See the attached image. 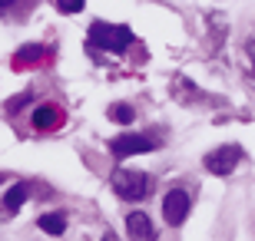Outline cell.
Returning a JSON list of instances; mask_svg holds the SVG:
<instances>
[{"instance_id":"obj_10","label":"cell","mask_w":255,"mask_h":241,"mask_svg":"<svg viewBox=\"0 0 255 241\" xmlns=\"http://www.w3.org/2000/svg\"><path fill=\"white\" fill-rule=\"evenodd\" d=\"M30 7H33V0H0V17H13V20H20Z\"/></svg>"},{"instance_id":"obj_5","label":"cell","mask_w":255,"mask_h":241,"mask_svg":"<svg viewBox=\"0 0 255 241\" xmlns=\"http://www.w3.org/2000/svg\"><path fill=\"white\" fill-rule=\"evenodd\" d=\"M189 208H192V198L186 188H169L166 198H162V215H166V222L172 228H179L186 218H189Z\"/></svg>"},{"instance_id":"obj_15","label":"cell","mask_w":255,"mask_h":241,"mask_svg":"<svg viewBox=\"0 0 255 241\" xmlns=\"http://www.w3.org/2000/svg\"><path fill=\"white\" fill-rule=\"evenodd\" d=\"M0 182H7V175H3V172H0Z\"/></svg>"},{"instance_id":"obj_13","label":"cell","mask_w":255,"mask_h":241,"mask_svg":"<svg viewBox=\"0 0 255 241\" xmlns=\"http://www.w3.org/2000/svg\"><path fill=\"white\" fill-rule=\"evenodd\" d=\"M30 99H33V96L23 93V96H17V99H10V102H7V109H10V112H17V106H23V102H30Z\"/></svg>"},{"instance_id":"obj_4","label":"cell","mask_w":255,"mask_h":241,"mask_svg":"<svg viewBox=\"0 0 255 241\" xmlns=\"http://www.w3.org/2000/svg\"><path fill=\"white\" fill-rule=\"evenodd\" d=\"M242 162V149L239 146H219L212 149L206 156V172H212V175H232L236 172V165Z\"/></svg>"},{"instance_id":"obj_3","label":"cell","mask_w":255,"mask_h":241,"mask_svg":"<svg viewBox=\"0 0 255 241\" xmlns=\"http://www.w3.org/2000/svg\"><path fill=\"white\" fill-rule=\"evenodd\" d=\"M152 149H159V139H152L146 132H126L120 139L110 142V152L116 159H129V156H142V152H152Z\"/></svg>"},{"instance_id":"obj_6","label":"cell","mask_w":255,"mask_h":241,"mask_svg":"<svg viewBox=\"0 0 255 241\" xmlns=\"http://www.w3.org/2000/svg\"><path fill=\"white\" fill-rule=\"evenodd\" d=\"M126 232L132 241H156V228H152L146 212H129L126 215Z\"/></svg>"},{"instance_id":"obj_14","label":"cell","mask_w":255,"mask_h":241,"mask_svg":"<svg viewBox=\"0 0 255 241\" xmlns=\"http://www.w3.org/2000/svg\"><path fill=\"white\" fill-rule=\"evenodd\" d=\"M246 56H249V66H252V76H255V40L246 43Z\"/></svg>"},{"instance_id":"obj_9","label":"cell","mask_w":255,"mask_h":241,"mask_svg":"<svg viewBox=\"0 0 255 241\" xmlns=\"http://www.w3.org/2000/svg\"><path fill=\"white\" fill-rule=\"evenodd\" d=\"M27 195H30V185L27 182H17V185L7 188V195H3V208H7V212H17L20 205L27 202Z\"/></svg>"},{"instance_id":"obj_17","label":"cell","mask_w":255,"mask_h":241,"mask_svg":"<svg viewBox=\"0 0 255 241\" xmlns=\"http://www.w3.org/2000/svg\"><path fill=\"white\" fill-rule=\"evenodd\" d=\"M106 241H113V238H106Z\"/></svg>"},{"instance_id":"obj_8","label":"cell","mask_w":255,"mask_h":241,"mask_svg":"<svg viewBox=\"0 0 255 241\" xmlns=\"http://www.w3.org/2000/svg\"><path fill=\"white\" fill-rule=\"evenodd\" d=\"M37 225H40V232H47V235H63L66 232V212H50V215H40L37 218Z\"/></svg>"},{"instance_id":"obj_12","label":"cell","mask_w":255,"mask_h":241,"mask_svg":"<svg viewBox=\"0 0 255 241\" xmlns=\"http://www.w3.org/2000/svg\"><path fill=\"white\" fill-rule=\"evenodd\" d=\"M57 7L63 10V13H80V10L86 7V0H57Z\"/></svg>"},{"instance_id":"obj_7","label":"cell","mask_w":255,"mask_h":241,"mask_svg":"<svg viewBox=\"0 0 255 241\" xmlns=\"http://www.w3.org/2000/svg\"><path fill=\"white\" fill-rule=\"evenodd\" d=\"M60 119H63V109H60L57 102H40L37 109H33V129H37V132L57 129Z\"/></svg>"},{"instance_id":"obj_11","label":"cell","mask_w":255,"mask_h":241,"mask_svg":"<svg viewBox=\"0 0 255 241\" xmlns=\"http://www.w3.org/2000/svg\"><path fill=\"white\" fill-rule=\"evenodd\" d=\"M110 119L120 122V126H126V122L136 119V112H132V106H126V102H116V106H110Z\"/></svg>"},{"instance_id":"obj_1","label":"cell","mask_w":255,"mask_h":241,"mask_svg":"<svg viewBox=\"0 0 255 241\" xmlns=\"http://www.w3.org/2000/svg\"><path fill=\"white\" fill-rule=\"evenodd\" d=\"M90 43L106 53H126L132 43V30L126 23H106V20H93L90 23Z\"/></svg>"},{"instance_id":"obj_2","label":"cell","mask_w":255,"mask_h":241,"mask_svg":"<svg viewBox=\"0 0 255 241\" xmlns=\"http://www.w3.org/2000/svg\"><path fill=\"white\" fill-rule=\"evenodd\" d=\"M152 175L146 172H136V168H120L113 175V192L123 198V202H142L152 195Z\"/></svg>"},{"instance_id":"obj_16","label":"cell","mask_w":255,"mask_h":241,"mask_svg":"<svg viewBox=\"0 0 255 241\" xmlns=\"http://www.w3.org/2000/svg\"><path fill=\"white\" fill-rule=\"evenodd\" d=\"M0 222H3V215H0Z\"/></svg>"}]
</instances>
